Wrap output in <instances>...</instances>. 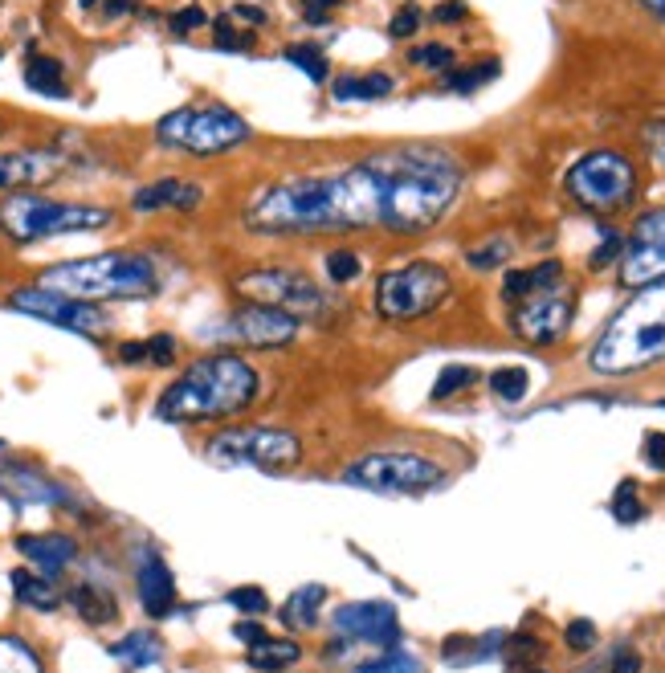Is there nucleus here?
<instances>
[{
    "label": "nucleus",
    "mask_w": 665,
    "mask_h": 673,
    "mask_svg": "<svg viewBox=\"0 0 665 673\" xmlns=\"http://www.w3.org/2000/svg\"><path fill=\"white\" fill-rule=\"evenodd\" d=\"M510 253H515V245H510L506 237H490L486 245H478V249H470V253H466V262H470V270L486 274V270L506 266V262H510Z\"/></svg>",
    "instance_id": "obj_34"
},
{
    "label": "nucleus",
    "mask_w": 665,
    "mask_h": 673,
    "mask_svg": "<svg viewBox=\"0 0 665 673\" xmlns=\"http://www.w3.org/2000/svg\"><path fill=\"white\" fill-rule=\"evenodd\" d=\"M135 588H139V604L147 616H168L176 608V580H172V567L164 559L151 555L143 567H139V576H135Z\"/></svg>",
    "instance_id": "obj_20"
},
{
    "label": "nucleus",
    "mask_w": 665,
    "mask_h": 673,
    "mask_svg": "<svg viewBox=\"0 0 665 673\" xmlns=\"http://www.w3.org/2000/svg\"><path fill=\"white\" fill-rule=\"evenodd\" d=\"M527 388H531V376H527L523 368H498V372L490 376V392H494L498 400H506V404H519V400L527 396Z\"/></svg>",
    "instance_id": "obj_35"
},
{
    "label": "nucleus",
    "mask_w": 665,
    "mask_h": 673,
    "mask_svg": "<svg viewBox=\"0 0 665 673\" xmlns=\"http://www.w3.org/2000/svg\"><path fill=\"white\" fill-rule=\"evenodd\" d=\"M323 600H327V588L323 584H306V588H298L286 604H282V625L286 629H315V620H319V608H323Z\"/></svg>",
    "instance_id": "obj_26"
},
{
    "label": "nucleus",
    "mask_w": 665,
    "mask_h": 673,
    "mask_svg": "<svg viewBox=\"0 0 665 673\" xmlns=\"http://www.w3.org/2000/svg\"><path fill=\"white\" fill-rule=\"evenodd\" d=\"M209 461L241 470L253 465L262 474H290L302 465V441L290 429H270V425H253V429H225L209 441Z\"/></svg>",
    "instance_id": "obj_10"
},
{
    "label": "nucleus",
    "mask_w": 665,
    "mask_h": 673,
    "mask_svg": "<svg viewBox=\"0 0 665 673\" xmlns=\"http://www.w3.org/2000/svg\"><path fill=\"white\" fill-rule=\"evenodd\" d=\"M665 359V278L637 290L604 335L596 339L588 364L596 376H637Z\"/></svg>",
    "instance_id": "obj_4"
},
{
    "label": "nucleus",
    "mask_w": 665,
    "mask_h": 673,
    "mask_svg": "<svg viewBox=\"0 0 665 673\" xmlns=\"http://www.w3.org/2000/svg\"><path fill=\"white\" fill-rule=\"evenodd\" d=\"M225 600H229L237 612H249V616L270 612V600H266V592H262V588H233Z\"/></svg>",
    "instance_id": "obj_44"
},
{
    "label": "nucleus",
    "mask_w": 665,
    "mask_h": 673,
    "mask_svg": "<svg viewBox=\"0 0 665 673\" xmlns=\"http://www.w3.org/2000/svg\"><path fill=\"white\" fill-rule=\"evenodd\" d=\"M9 580H13V592H17V600L25 608H37V612H54L58 608V592H54V584H49V580L25 572V567H17Z\"/></svg>",
    "instance_id": "obj_29"
},
{
    "label": "nucleus",
    "mask_w": 665,
    "mask_h": 673,
    "mask_svg": "<svg viewBox=\"0 0 665 673\" xmlns=\"http://www.w3.org/2000/svg\"><path fill=\"white\" fill-rule=\"evenodd\" d=\"M25 86L41 98H70L66 66L54 54H29L25 58Z\"/></svg>",
    "instance_id": "obj_22"
},
{
    "label": "nucleus",
    "mask_w": 665,
    "mask_h": 673,
    "mask_svg": "<svg viewBox=\"0 0 665 673\" xmlns=\"http://www.w3.org/2000/svg\"><path fill=\"white\" fill-rule=\"evenodd\" d=\"M111 657L115 661H123V665H131V669H147V665H160V657H164V641L156 637V633H127L123 641H115L111 645Z\"/></svg>",
    "instance_id": "obj_27"
},
{
    "label": "nucleus",
    "mask_w": 665,
    "mask_h": 673,
    "mask_svg": "<svg viewBox=\"0 0 665 673\" xmlns=\"http://www.w3.org/2000/svg\"><path fill=\"white\" fill-rule=\"evenodd\" d=\"M645 461L653 470H665V433H649L645 437Z\"/></svg>",
    "instance_id": "obj_52"
},
{
    "label": "nucleus",
    "mask_w": 665,
    "mask_h": 673,
    "mask_svg": "<svg viewBox=\"0 0 665 673\" xmlns=\"http://www.w3.org/2000/svg\"><path fill=\"white\" fill-rule=\"evenodd\" d=\"M421 21H425V17H421L417 5H404V9L388 21V33H392V37H413V33L421 29Z\"/></svg>",
    "instance_id": "obj_46"
},
{
    "label": "nucleus",
    "mask_w": 665,
    "mask_h": 673,
    "mask_svg": "<svg viewBox=\"0 0 665 673\" xmlns=\"http://www.w3.org/2000/svg\"><path fill=\"white\" fill-rule=\"evenodd\" d=\"M343 5V0H298V9H302V17L311 21V25H323V21H331V13Z\"/></svg>",
    "instance_id": "obj_48"
},
{
    "label": "nucleus",
    "mask_w": 665,
    "mask_h": 673,
    "mask_svg": "<svg viewBox=\"0 0 665 673\" xmlns=\"http://www.w3.org/2000/svg\"><path fill=\"white\" fill-rule=\"evenodd\" d=\"M649 147H653V155H657V160H661V168H665V123H657L653 131H649Z\"/></svg>",
    "instance_id": "obj_57"
},
{
    "label": "nucleus",
    "mask_w": 665,
    "mask_h": 673,
    "mask_svg": "<svg viewBox=\"0 0 665 673\" xmlns=\"http://www.w3.org/2000/svg\"><path fill=\"white\" fill-rule=\"evenodd\" d=\"M612 514H617V523H637L645 506H641V494H637V482H621L617 498H612Z\"/></svg>",
    "instance_id": "obj_41"
},
{
    "label": "nucleus",
    "mask_w": 665,
    "mask_h": 673,
    "mask_svg": "<svg viewBox=\"0 0 665 673\" xmlns=\"http://www.w3.org/2000/svg\"><path fill=\"white\" fill-rule=\"evenodd\" d=\"M494 74H498V62H478V66H470V70H453V74L445 78V86L470 94V90H478L482 82H490Z\"/></svg>",
    "instance_id": "obj_38"
},
{
    "label": "nucleus",
    "mask_w": 665,
    "mask_h": 673,
    "mask_svg": "<svg viewBox=\"0 0 665 673\" xmlns=\"http://www.w3.org/2000/svg\"><path fill=\"white\" fill-rule=\"evenodd\" d=\"M384 155V229L417 237L445 221L462 196V164L429 143H400Z\"/></svg>",
    "instance_id": "obj_2"
},
{
    "label": "nucleus",
    "mask_w": 665,
    "mask_h": 673,
    "mask_svg": "<svg viewBox=\"0 0 665 673\" xmlns=\"http://www.w3.org/2000/svg\"><path fill=\"white\" fill-rule=\"evenodd\" d=\"M641 9L649 17H657V21H665V0H641Z\"/></svg>",
    "instance_id": "obj_58"
},
{
    "label": "nucleus",
    "mask_w": 665,
    "mask_h": 673,
    "mask_svg": "<svg viewBox=\"0 0 665 673\" xmlns=\"http://www.w3.org/2000/svg\"><path fill=\"white\" fill-rule=\"evenodd\" d=\"M119 359H123V364H143V359H147V339L143 343H123Z\"/></svg>",
    "instance_id": "obj_56"
},
{
    "label": "nucleus",
    "mask_w": 665,
    "mask_h": 673,
    "mask_svg": "<svg viewBox=\"0 0 665 673\" xmlns=\"http://www.w3.org/2000/svg\"><path fill=\"white\" fill-rule=\"evenodd\" d=\"M576 315V294L568 282H559L551 290H535L519 302H510V331H515L523 343L535 347H551L568 335Z\"/></svg>",
    "instance_id": "obj_13"
},
{
    "label": "nucleus",
    "mask_w": 665,
    "mask_h": 673,
    "mask_svg": "<svg viewBox=\"0 0 665 673\" xmlns=\"http://www.w3.org/2000/svg\"><path fill=\"white\" fill-rule=\"evenodd\" d=\"M498 645H502V637H486V641H474V637H449V641L441 645V657H445L449 665H474L478 657L494 653Z\"/></svg>",
    "instance_id": "obj_32"
},
{
    "label": "nucleus",
    "mask_w": 665,
    "mask_h": 673,
    "mask_svg": "<svg viewBox=\"0 0 665 673\" xmlns=\"http://www.w3.org/2000/svg\"><path fill=\"white\" fill-rule=\"evenodd\" d=\"M343 478L351 486L380 490V494H425L445 482V470L421 453H368L360 461H351Z\"/></svg>",
    "instance_id": "obj_12"
},
{
    "label": "nucleus",
    "mask_w": 665,
    "mask_h": 673,
    "mask_svg": "<svg viewBox=\"0 0 665 673\" xmlns=\"http://www.w3.org/2000/svg\"><path fill=\"white\" fill-rule=\"evenodd\" d=\"M0 453H5V441H0Z\"/></svg>",
    "instance_id": "obj_60"
},
{
    "label": "nucleus",
    "mask_w": 665,
    "mask_h": 673,
    "mask_svg": "<svg viewBox=\"0 0 665 673\" xmlns=\"http://www.w3.org/2000/svg\"><path fill=\"white\" fill-rule=\"evenodd\" d=\"M564 641H568V649L584 653V649L596 645V625H592V620H572V625L564 629Z\"/></svg>",
    "instance_id": "obj_45"
},
{
    "label": "nucleus",
    "mask_w": 665,
    "mask_h": 673,
    "mask_svg": "<svg viewBox=\"0 0 665 673\" xmlns=\"http://www.w3.org/2000/svg\"><path fill=\"white\" fill-rule=\"evenodd\" d=\"M474 380H478V372H474V368H462V364H453V368H445V372L437 376V384H433V400H449L453 392L470 388Z\"/></svg>",
    "instance_id": "obj_39"
},
{
    "label": "nucleus",
    "mask_w": 665,
    "mask_h": 673,
    "mask_svg": "<svg viewBox=\"0 0 665 673\" xmlns=\"http://www.w3.org/2000/svg\"><path fill=\"white\" fill-rule=\"evenodd\" d=\"M229 17H233L237 25H266V13H262L258 5H233Z\"/></svg>",
    "instance_id": "obj_54"
},
{
    "label": "nucleus",
    "mask_w": 665,
    "mask_h": 673,
    "mask_svg": "<svg viewBox=\"0 0 665 673\" xmlns=\"http://www.w3.org/2000/svg\"><path fill=\"white\" fill-rule=\"evenodd\" d=\"M302 661V645L290 641V637H262V641H253L249 645V665L253 669H262V673H278V669H290Z\"/></svg>",
    "instance_id": "obj_25"
},
{
    "label": "nucleus",
    "mask_w": 665,
    "mask_h": 673,
    "mask_svg": "<svg viewBox=\"0 0 665 673\" xmlns=\"http://www.w3.org/2000/svg\"><path fill=\"white\" fill-rule=\"evenodd\" d=\"M617 274H621V286H629V290H645L665 278V204L633 221Z\"/></svg>",
    "instance_id": "obj_14"
},
{
    "label": "nucleus",
    "mask_w": 665,
    "mask_h": 673,
    "mask_svg": "<svg viewBox=\"0 0 665 673\" xmlns=\"http://www.w3.org/2000/svg\"><path fill=\"white\" fill-rule=\"evenodd\" d=\"M286 62L298 66L311 82H327L331 78V62H327L323 49H315V45H290L286 49Z\"/></svg>",
    "instance_id": "obj_33"
},
{
    "label": "nucleus",
    "mask_w": 665,
    "mask_h": 673,
    "mask_svg": "<svg viewBox=\"0 0 665 673\" xmlns=\"http://www.w3.org/2000/svg\"><path fill=\"white\" fill-rule=\"evenodd\" d=\"M156 139L168 151H184L196 160L229 155L253 139V127L229 107H180L156 123Z\"/></svg>",
    "instance_id": "obj_8"
},
{
    "label": "nucleus",
    "mask_w": 665,
    "mask_h": 673,
    "mask_svg": "<svg viewBox=\"0 0 665 673\" xmlns=\"http://www.w3.org/2000/svg\"><path fill=\"white\" fill-rule=\"evenodd\" d=\"M258 400V372L237 351H209L192 359L184 376H176L164 392L156 412L176 425H209L229 421Z\"/></svg>",
    "instance_id": "obj_3"
},
{
    "label": "nucleus",
    "mask_w": 665,
    "mask_h": 673,
    "mask_svg": "<svg viewBox=\"0 0 665 673\" xmlns=\"http://www.w3.org/2000/svg\"><path fill=\"white\" fill-rule=\"evenodd\" d=\"M70 172V160L54 147L0 151V192H37Z\"/></svg>",
    "instance_id": "obj_17"
},
{
    "label": "nucleus",
    "mask_w": 665,
    "mask_h": 673,
    "mask_svg": "<svg viewBox=\"0 0 665 673\" xmlns=\"http://www.w3.org/2000/svg\"><path fill=\"white\" fill-rule=\"evenodd\" d=\"M200 25H209V13H204L200 5H188V9H176V13H172V29H176V33H192V29H200Z\"/></svg>",
    "instance_id": "obj_49"
},
{
    "label": "nucleus",
    "mask_w": 665,
    "mask_h": 673,
    "mask_svg": "<svg viewBox=\"0 0 665 673\" xmlns=\"http://www.w3.org/2000/svg\"><path fill=\"white\" fill-rule=\"evenodd\" d=\"M213 45H217V49H229V54H233V49H249V45H253V33L241 29L233 17H221V21L213 25Z\"/></svg>",
    "instance_id": "obj_40"
},
{
    "label": "nucleus",
    "mask_w": 665,
    "mask_h": 673,
    "mask_svg": "<svg viewBox=\"0 0 665 673\" xmlns=\"http://www.w3.org/2000/svg\"><path fill=\"white\" fill-rule=\"evenodd\" d=\"M70 604H74V612L86 620V625H111V620L119 616L115 596L102 592V588H94V584H78V588L70 592Z\"/></svg>",
    "instance_id": "obj_28"
},
{
    "label": "nucleus",
    "mask_w": 665,
    "mask_h": 673,
    "mask_svg": "<svg viewBox=\"0 0 665 673\" xmlns=\"http://www.w3.org/2000/svg\"><path fill=\"white\" fill-rule=\"evenodd\" d=\"M331 625L339 633V641H368V645H384L396 649L400 645V629H396V608L388 600H355V604H339Z\"/></svg>",
    "instance_id": "obj_18"
},
{
    "label": "nucleus",
    "mask_w": 665,
    "mask_h": 673,
    "mask_svg": "<svg viewBox=\"0 0 665 673\" xmlns=\"http://www.w3.org/2000/svg\"><path fill=\"white\" fill-rule=\"evenodd\" d=\"M37 286L58 290L78 302H135L151 298L160 290V270L151 257L135 249H111V253H94V257H74V262H58L41 270Z\"/></svg>",
    "instance_id": "obj_5"
},
{
    "label": "nucleus",
    "mask_w": 665,
    "mask_h": 673,
    "mask_svg": "<svg viewBox=\"0 0 665 673\" xmlns=\"http://www.w3.org/2000/svg\"><path fill=\"white\" fill-rule=\"evenodd\" d=\"M233 290L245 298V302H258V306H274V310H286L298 323L302 319H323L327 315V294L323 286L302 274V270H290V266H258V270H241L233 278Z\"/></svg>",
    "instance_id": "obj_11"
},
{
    "label": "nucleus",
    "mask_w": 665,
    "mask_h": 673,
    "mask_svg": "<svg viewBox=\"0 0 665 673\" xmlns=\"http://www.w3.org/2000/svg\"><path fill=\"white\" fill-rule=\"evenodd\" d=\"M147 359H151L156 368H168L172 359H176V339H172V335H151V339H147Z\"/></svg>",
    "instance_id": "obj_47"
},
{
    "label": "nucleus",
    "mask_w": 665,
    "mask_h": 673,
    "mask_svg": "<svg viewBox=\"0 0 665 673\" xmlns=\"http://www.w3.org/2000/svg\"><path fill=\"white\" fill-rule=\"evenodd\" d=\"M612 673H641V653L621 645L617 653H612Z\"/></svg>",
    "instance_id": "obj_50"
},
{
    "label": "nucleus",
    "mask_w": 665,
    "mask_h": 673,
    "mask_svg": "<svg viewBox=\"0 0 665 673\" xmlns=\"http://www.w3.org/2000/svg\"><path fill=\"white\" fill-rule=\"evenodd\" d=\"M9 306L21 310L29 319H41V323H54V327H66V331H78V335H102L107 331V315H102L98 306L90 302H78V298H66L58 290H45V286H21L9 294Z\"/></svg>",
    "instance_id": "obj_15"
},
{
    "label": "nucleus",
    "mask_w": 665,
    "mask_h": 673,
    "mask_svg": "<svg viewBox=\"0 0 665 673\" xmlns=\"http://www.w3.org/2000/svg\"><path fill=\"white\" fill-rule=\"evenodd\" d=\"M543 657V641H535V637H527V633H515L506 641V661L510 665H531V661H539Z\"/></svg>",
    "instance_id": "obj_42"
},
{
    "label": "nucleus",
    "mask_w": 665,
    "mask_h": 673,
    "mask_svg": "<svg viewBox=\"0 0 665 673\" xmlns=\"http://www.w3.org/2000/svg\"><path fill=\"white\" fill-rule=\"evenodd\" d=\"M621 249H625V237L608 233V237H604V245H600V249L592 253V266H596V270H600V266H608V262H612V257H617Z\"/></svg>",
    "instance_id": "obj_51"
},
{
    "label": "nucleus",
    "mask_w": 665,
    "mask_h": 673,
    "mask_svg": "<svg viewBox=\"0 0 665 673\" xmlns=\"http://www.w3.org/2000/svg\"><path fill=\"white\" fill-rule=\"evenodd\" d=\"M0 673H45V665L29 641L0 633Z\"/></svg>",
    "instance_id": "obj_30"
},
{
    "label": "nucleus",
    "mask_w": 665,
    "mask_h": 673,
    "mask_svg": "<svg viewBox=\"0 0 665 673\" xmlns=\"http://www.w3.org/2000/svg\"><path fill=\"white\" fill-rule=\"evenodd\" d=\"M0 54H5V45H0Z\"/></svg>",
    "instance_id": "obj_61"
},
{
    "label": "nucleus",
    "mask_w": 665,
    "mask_h": 673,
    "mask_svg": "<svg viewBox=\"0 0 665 673\" xmlns=\"http://www.w3.org/2000/svg\"><path fill=\"white\" fill-rule=\"evenodd\" d=\"M564 188L584 213L612 217V213L629 209V204L637 200V164L625 151L600 147V151L580 155V160L568 168Z\"/></svg>",
    "instance_id": "obj_9"
},
{
    "label": "nucleus",
    "mask_w": 665,
    "mask_h": 673,
    "mask_svg": "<svg viewBox=\"0 0 665 673\" xmlns=\"http://www.w3.org/2000/svg\"><path fill=\"white\" fill-rule=\"evenodd\" d=\"M453 45H441V41H425V45H417L413 54H408V62L413 66H425V70H449L453 66Z\"/></svg>",
    "instance_id": "obj_36"
},
{
    "label": "nucleus",
    "mask_w": 665,
    "mask_h": 673,
    "mask_svg": "<svg viewBox=\"0 0 665 673\" xmlns=\"http://www.w3.org/2000/svg\"><path fill=\"white\" fill-rule=\"evenodd\" d=\"M323 274H327V282L347 286V282H355V278L364 274V257L355 253V249H347V245H339V249H331L323 257Z\"/></svg>",
    "instance_id": "obj_31"
},
{
    "label": "nucleus",
    "mask_w": 665,
    "mask_h": 673,
    "mask_svg": "<svg viewBox=\"0 0 665 673\" xmlns=\"http://www.w3.org/2000/svg\"><path fill=\"white\" fill-rule=\"evenodd\" d=\"M384 221V155H368L339 172L290 176L245 204V225L270 237L360 233Z\"/></svg>",
    "instance_id": "obj_1"
},
{
    "label": "nucleus",
    "mask_w": 665,
    "mask_h": 673,
    "mask_svg": "<svg viewBox=\"0 0 665 673\" xmlns=\"http://www.w3.org/2000/svg\"><path fill=\"white\" fill-rule=\"evenodd\" d=\"M233 637L245 641V645H253V641H262V637H266V629H262V625H253V620H237V625H233Z\"/></svg>",
    "instance_id": "obj_55"
},
{
    "label": "nucleus",
    "mask_w": 665,
    "mask_h": 673,
    "mask_svg": "<svg viewBox=\"0 0 665 673\" xmlns=\"http://www.w3.org/2000/svg\"><path fill=\"white\" fill-rule=\"evenodd\" d=\"M115 213L107 204H78V200H49L41 192H9L0 200V233L13 245H37L66 233L107 229Z\"/></svg>",
    "instance_id": "obj_6"
},
{
    "label": "nucleus",
    "mask_w": 665,
    "mask_h": 673,
    "mask_svg": "<svg viewBox=\"0 0 665 673\" xmlns=\"http://www.w3.org/2000/svg\"><path fill=\"white\" fill-rule=\"evenodd\" d=\"M17 551H21L33 567H41L45 576H58L62 567H70V563H74L78 543H74L70 535L49 531V535H21V539H17Z\"/></svg>",
    "instance_id": "obj_21"
},
{
    "label": "nucleus",
    "mask_w": 665,
    "mask_h": 673,
    "mask_svg": "<svg viewBox=\"0 0 665 673\" xmlns=\"http://www.w3.org/2000/svg\"><path fill=\"white\" fill-rule=\"evenodd\" d=\"M559 282H564V266H559V262H539L531 270H510L502 278V298L506 302H519V298H527L535 290H551Z\"/></svg>",
    "instance_id": "obj_24"
},
{
    "label": "nucleus",
    "mask_w": 665,
    "mask_h": 673,
    "mask_svg": "<svg viewBox=\"0 0 665 673\" xmlns=\"http://www.w3.org/2000/svg\"><path fill=\"white\" fill-rule=\"evenodd\" d=\"M78 13L86 17H102V21H119L131 13V0H74Z\"/></svg>",
    "instance_id": "obj_43"
},
{
    "label": "nucleus",
    "mask_w": 665,
    "mask_h": 673,
    "mask_svg": "<svg viewBox=\"0 0 665 673\" xmlns=\"http://www.w3.org/2000/svg\"><path fill=\"white\" fill-rule=\"evenodd\" d=\"M233 339L245 343L249 351H282L298 339V319L274 306H258V302H241L233 310Z\"/></svg>",
    "instance_id": "obj_16"
},
{
    "label": "nucleus",
    "mask_w": 665,
    "mask_h": 673,
    "mask_svg": "<svg viewBox=\"0 0 665 673\" xmlns=\"http://www.w3.org/2000/svg\"><path fill=\"white\" fill-rule=\"evenodd\" d=\"M453 294V278L437 262H408L376 278L372 306L384 323H421L445 306Z\"/></svg>",
    "instance_id": "obj_7"
},
{
    "label": "nucleus",
    "mask_w": 665,
    "mask_h": 673,
    "mask_svg": "<svg viewBox=\"0 0 665 673\" xmlns=\"http://www.w3.org/2000/svg\"><path fill=\"white\" fill-rule=\"evenodd\" d=\"M204 204V188L180 176H164V180H151L143 188L131 192V213L151 217V213H196Z\"/></svg>",
    "instance_id": "obj_19"
},
{
    "label": "nucleus",
    "mask_w": 665,
    "mask_h": 673,
    "mask_svg": "<svg viewBox=\"0 0 665 673\" xmlns=\"http://www.w3.org/2000/svg\"><path fill=\"white\" fill-rule=\"evenodd\" d=\"M396 90V78L392 74H343L331 82V98L335 102H376V98H388Z\"/></svg>",
    "instance_id": "obj_23"
},
{
    "label": "nucleus",
    "mask_w": 665,
    "mask_h": 673,
    "mask_svg": "<svg viewBox=\"0 0 665 673\" xmlns=\"http://www.w3.org/2000/svg\"><path fill=\"white\" fill-rule=\"evenodd\" d=\"M360 673H421V665H417V657H408V653H400V649H388V653L364 661Z\"/></svg>",
    "instance_id": "obj_37"
},
{
    "label": "nucleus",
    "mask_w": 665,
    "mask_h": 673,
    "mask_svg": "<svg viewBox=\"0 0 665 673\" xmlns=\"http://www.w3.org/2000/svg\"><path fill=\"white\" fill-rule=\"evenodd\" d=\"M661 408H665V400H661Z\"/></svg>",
    "instance_id": "obj_62"
},
{
    "label": "nucleus",
    "mask_w": 665,
    "mask_h": 673,
    "mask_svg": "<svg viewBox=\"0 0 665 673\" xmlns=\"http://www.w3.org/2000/svg\"><path fill=\"white\" fill-rule=\"evenodd\" d=\"M433 21H441V25L466 21V5H462V0H441V5L433 9Z\"/></svg>",
    "instance_id": "obj_53"
},
{
    "label": "nucleus",
    "mask_w": 665,
    "mask_h": 673,
    "mask_svg": "<svg viewBox=\"0 0 665 673\" xmlns=\"http://www.w3.org/2000/svg\"><path fill=\"white\" fill-rule=\"evenodd\" d=\"M523 673H547V669H539V665H523Z\"/></svg>",
    "instance_id": "obj_59"
}]
</instances>
